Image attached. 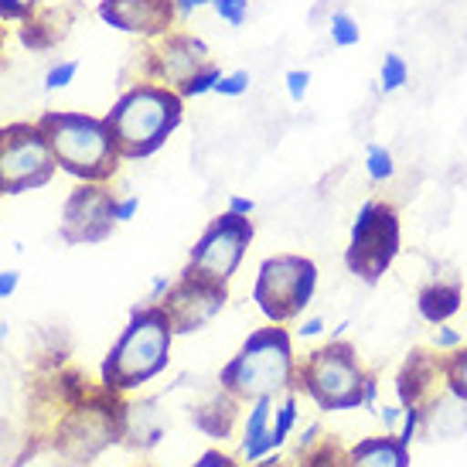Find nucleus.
Returning <instances> with one entry per match:
<instances>
[{
	"label": "nucleus",
	"instance_id": "obj_1",
	"mask_svg": "<svg viewBox=\"0 0 467 467\" xmlns=\"http://www.w3.org/2000/svg\"><path fill=\"white\" fill-rule=\"evenodd\" d=\"M106 127L113 133L123 161L154 157L184 119V99L178 89L143 78L127 92H119L113 109L106 113Z\"/></svg>",
	"mask_w": 467,
	"mask_h": 467
},
{
	"label": "nucleus",
	"instance_id": "obj_2",
	"mask_svg": "<svg viewBox=\"0 0 467 467\" xmlns=\"http://www.w3.org/2000/svg\"><path fill=\"white\" fill-rule=\"evenodd\" d=\"M219 386L233 392L239 402H253L263 396L276 400L297 389V355L290 331L284 325L256 327L233 358L222 365Z\"/></svg>",
	"mask_w": 467,
	"mask_h": 467
},
{
	"label": "nucleus",
	"instance_id": "obj_3",
	"mask_svg": "<svg viewBox=\"0 0 467 467\" xmlns=\"http://www.w3.org/2000/svg\"><path fill=\"white\" fill-rule=\"evenodd\" d=\"M35 123L52 147L55 164L76 182L106 184L109 178H117L123 157L103 117H89L76 109H48Z\"/></svg>",
	"mask_w": 467,
	"mask_h": 467
},
{
	"label": "nucleus",
	"instance_id": "obj_4",
	"mask_svg": "<svg viewBox=\"0 0 467 467\" xmlns=\"http://www.w3.org/2000/svg\"><path fill=\"white\" fill-rule=\"evenodd\" d=\"M174 327L161 304H143L130 314L103 362V386L113 392H133L154 382L171 362Z\"/></svg>",
	"mask_w": 467,
	"mask_h": 467
},
{
	"label": "nucleus",
	"instance_id": "obj_5",
	"mask_svg": "<svg viewBox=\"0 0 467 467\" xmlns=\"http://www.w3.org/2000/svg\"><path fill=\"white\" fill-rule=\"evenodd\" d=\"M372 372L358 358V348L345 337H327L321 348L307 351L297 362V392L321 410V413H351L365 410V386Z\"/></svg>",
	"mask_w": 467,
	"mask_h": 467
},
{
	"label": "nucleus",
	"instance_id": "obj_6",
	"mask_svg": "<svg viewBox=\"0 0 467 467\" xmlns=\"http://www.w3.org/2000/svg\"><path fill=\"white\" fill-rule=\"evenodd\" d=\"M317 294V263L300 253L266 256L253 280V304L270 325H286L304 317Z\"/></svg>",
	"mask_w": 467,
	"mask_h": 467
},
{
	"label": "nucleus",
	"instance_id": "obj_7",
	"mask_svg": "<svg viewBox=\"0 0 467 467\" xmlns=\"http://www.w3.org/2000/svg\"><path fill=\"white\" fill-rule=\"evenodd\" d=\"M402 249V222L396 205L382 198H368L351 222L348 246H345V266L362 284H379Z\"/></svg>",
	"mask_w": 467,
	"mask_h": 467
},
{
	"label": "nucleus",
	"instance_id": "obj_8",
	"mask_svg": "<svg viewBox=\"0 0 467 467\" xmlns=\"http://www.w3.org/2000/svg\"><path fill=\"white\" fill-rule=\"evenodd\" d=\"M55 154L38 123H7L0 127V192L25 195L45 188L55 174Z\"/></svg>",
	"mask_w": 467,
	"mask_h": 467
},
{
	"label": "nucleus",
	"instance_id": "obj_9",
	"mask_svg": "<svg viewBox=\"0 0 467 467\" xmlns=\"http://www.w3.org/2000/svg\"><path fill=\"white\" fill-rule=\"evenodd\" d=\"M253 219L246 215H233V212H222L205 225V233L195 239V246L188 253V273H198L205 280L215 284H229L239 270V263L246 256L249 243H253Z\"/></svg>",
	"mask_w": 467,
	"mask_h": 467
},
{
	"label": "nucleus",
	"instance_id": "obj_10",
	"mask_svg": "<svg viewBox=\"0 0 467 467\" xmlns=\"http://www.w3.org/2000/svg\"><path fill=\"white\" fill-rule=\"evenodd\" d=\"M117 195L106 192V184L78 182L72 195L66 198L62 222H58V239L68 246H96L106 243L119 222L113 215Z\"/></svg>",
	"mask_w": 467,
	"mask_h": 467
},
{
	"label": "nucleus",
	"instance_id": "obj_11",
	"mask_svg": "<svg viewBox=\"0 0 467 467\" xmlns=\"http://www.w3.org/2000/svg\"><path fill=\"white\" fill-rule=\"evenodd\" d=\"M300 410H297V389L284 392V396H263V400L249 402V413L243 420V443H239V454L243 461L256 464L263 457L276 454L290 433L297 427Z\"/></svg>",
	"mask_w": 467,
	"mask_h": 467
},
{
	"label": "nucleus",
	"instance_id": "obj_12",
	"mask_svg": "<svg viewBox=\"0 0 467 467\" xmlns=\"http://www.w3.org/2000/svg\"><path fill=\"white\" fill-rule=\"evenodd\" d=\"M225 300H229L225 284H215V280H205L198 273L182 270V276L171 284V290L161 300V307L168 314L174 335H195L219 317Z\"/></svg>",
	"mask_w": 467,
	"mask_h": 467
},
{
	"label": "nucleus",
	"instance_id": "obj_13",
	"mask_svg": "<svg viewBox=\"0 0 467 467\" xmlns=\"http://www.w3.org/2000/svg\"><path fill=\"white\" fill-rule=\"evenodd\" d=\"M205 66H212V52L205 41L188 31H171L164 38L150 41L147 48V78L168 89H182Z\"/></svg>",
	"mask_w": 467,
	"mask_h": 467
},
{
	"label": "nucleus",
	"instance_id": "obj_14",
	"mask_svg": "<svg viewBox=\"0 0 467 467\" xmlns=\"http://www.w3.org/2000/svg\"><path fill=\"white\" fill-rule=\"evenodd\" d=\"M99 21L117 31L137 35L143 41H157L174 31L178 7L174 0H99Z\"/></svg>",
	"mask_w": 467,
	"mask_h": 467
},
{
	"label": "nucleus",
	"instance_id": "obj_15",
	"mask_svg": "<svg viewBox=\"0 0 467 467\" xmlns=\"http://www.w3.org/2000/svg\"><path fill=\"white\" fill-rule=\"evenodd\" d=\"M447 389V376H443V355L437 348H413L406 355V362L396 372V402L400 406H413L423 410Z\"/></svg>",
	"mask_w": 467,
	"mask_h": 467
},
{
	"label": "nucleus",
	"instance_id": "obj_16",
	"mask_svg": "<svg viewBox=\"0 0 467 467\" xmlns=\"http://www.w3.org/2000/svg\"><path fill=\"white\" fill-rule=\"evenodd\" d=\"M164 437V416L157 410V400L123 402L119 413V441L137 447V451H150Z\"/></svg>",
	"mask_w": 467,
	"mask_h": 467
},
{
	"label": "nucleus",
	"instance_id": "obj_17",
	"mask_svg": "<svg viewBox=\"0 0 467 467\" xmlns=\"http://www.w3.org/2000/svg\"><path fill=\"white\" fill-rule=\"evenodd\" d=\"M461 304H464V290H461V280L454 276H433L430 284L420 286V294H416V311L420 317L427 321V325H451V317L461 311Z\"/></svg>",
	"mask_w": 467,
	"mask_h": 467
},
{
	"label": "nucleus",
	"instance_id": "obj_18",
	"mask_svg": "<svg viewBox=\"0 0 467 467\" xmlns=\"http://www.w3.org/2000/svg\"><path fill=\"white\" fill-rule=\"evenodd\" d=\"M467 433V406L451 389H443L437 400L423 406V430L427 441H457Z\"/></svg>",
	"mask_w": 467,
	"mask_h": 467
},
{
	"label": "nucleus",
	"instance_id": "obj_19",
	"mask_svg": "<svg viewBox=\"0 0 467 467\" xmlns=\"http://www.w3.org/2000/svg\"><path fill=\"white\" fill-rule=\"evenodd\" d=\"M348 467H410V447L396 433H372L348 443Z\"/></svg>",
	"mask_w": 467,
	"mask_h": 467
},
{
	"label": "nucleus",
	"instance_id": "obj_20",
	"mask_svg": "<svg viewBox=\"0 0 467 467\" xmlns=\"http://www.w3.org/2000/svg\"><path fill=\"white\" fill-rule=\"evenodd\" d=\"M294 467H348V447L337 441L335 433H325L314 423L300 437Z\"/></svg>",
	"mask_w": 467,
	"mask_h": 467
},
{
	"label": "nucleus",
	"instance_id": "obj_21",
	"mask_svg": "<svg viewBox=\"0 0 467 467\" xmlns=\"http://www.w3.org/2000/svg\"><path fill=\"white\" fill-rule=\"evenodd\" d=\"M72 25V11L62 7H38L27 21H21V41H25L31 52H45L68 35Z\"/></svg>",
	"mask_w": 467,
	"mask_h": 467
},
{
	"label": "nucleus",
	"instance_id": "obj_22",
	"mask_svg": "<svg viewBox=\"0 0 467 467\" xmlns=\"http://www.w3.org/2000/svg\"><path fill=\"white\" fill-rule=\"evenodd\" d=\"M235 396L233 392H225L219 386V389L212 392L205 402H198L195 410H192V423H195L205 437H212V441H225L229 433H233V427H235Z\"/></svg>",
	"mask_w": 467,
	"mask_h": 467
},
{
	"label": "nucleus",
	"instance_id": "obj_23",
	"mask_svg": "<svg viewBox=\"0 0 467 467\" xmlns=\"http://www.w3.org/2000/svg\"><path fill=\"white\" fill-rule=\"evenodd\" d=\"M365 174L376 184H386L396 178V157L386 143H368L365 147Z\"/></svg>",
	"mask_w": 467,
	"mask_h": 467
},
{
	"label": "nucleus",
	"instance_id": "obj_24",
	"mask_svg": "<svg viewBox=\"0 0 467 467\" xmlns=\"http://www.w3.org/2000/svg\"><path fill=\"white\" fill-rule=\"evenodd\" d=\"M327 38L335 48H355L362 41V27L348 11H331L327 14Z\"/></svg>",
	"mask_w": 467,
	"mask_h": 467
},
{
	"label": "nucleus",
	"instance_id": "obj_25",
	"mask_svg": "<svg viewBox=\"0 0 467 467\" xmlns=\"http://www.w3.org/2000/svg\"><path fill=\"white\" fill-rule=\"evenodd\" d=\"M443 376H447V389L467 406V341L457 351L443 355Z\"/></svg>",
	"mask_w": 467,
	"mask_h": 467
},
{
	"label": "nucleus",
	"instance_id": "obj_26",
	"mask_svg": "<svg viewBox=\"0 0 467 467\" xmlns=\"http://www.w3.org/2000/svg\"><path fill=\"white\" fill-rule=\"evenodd\" d=\"M406 82H410V62L402 55L389 52L382 58V68H379V89L392 96V92L406 89Z\"/></svg>",
	"mask_w": 467,
	"mask_h": 467
},
{
	"label": "nucleus",
	"instance_id": "obj_27",
	"mask_svg": "<svg viewBox=\"0 0 467 467\" xmlns=\"http://www.w3.org/2000/svg\"><path fill=\"white\" fill-rule=\"evenodd\" d=\"M17 406H21V382H17V372L0 358V420H11Z\"/></svg>",
	"mask_w": 467,
	"mask_h": 467
},
{
	"label": "nucleus",
	"instance_id": "obj_28",
	"mask_svg": "<svg viewBox=\"0 0 467 467\" xmlns=\"http://www.w3.org/2000/svg\"><path fill=\"white\" fill-rule=\"evenodd\" d=\"M222 78V68L212 62V66H205L198 76H192L188 82H184L182 89V99H198V96H208V92H215V82Z\"/></svg>",
	"mask_w": 467,
	"mask_h": 467
},
{
	"label": "nucleus",
	"instance_id": "obj_29",
	"mask_svg": "<svg viewBox=\"0 0 467 467\" xmlns=\"http://www.w3.org/2000/svg\"><path fill=\"white\" fill-rule=\"evenodd\" d=\"M78 76V62L76 58H66V62H55L48 72H45V92H58L68 89Z\"/></svg>",
	"mask_w": 467,
	"mask_h": 467
},
{
	"label": "nucleus",
	"instance_id": "obj_30",
	"mask_svg": "<svg viewBox=\"0 0 467 467\" xmlns=\"http://www.w3.org/2000/svg\"><path fill=\"white\" fill-rule=\"evenodd\" d=\"M249 72L246 68H235V72H222V78L215 82V96H225V99H239L249 92Z\"/></svg>",
	"mask_w": 467,
	"mask_h": 467
},
{
	"label": "nucleus",
	"instance_id": "obj_31",
	"mask_svg": "<svg viewBox=\"0 0 467 467\" xmlns=\"http://www.w3.org/2000/svg\"><path fill=\"white\" fill-rule=\"evenodd\" d=\"M212 11L229 27H243L249 17V0H212Z\"/></svg>",
	"mask_w": 467,
	"mask_h": 467
},
{
	"label": "nucleus",
	"instance_id": "obj_32",
	"mask_svg": "<svg viewBox=\"0 0 467 467\" xmlns=\"http://www.w3.org/2000/svg\"><path fill=\"white\" fill-rule=\"evenodd\" d=\"M467 337L457 331V327L451 325H437L433 327V335H430V348H437L441 355H451V351H457L461 345H464Z\"/></svg>",
	"mask_w": 467,
	"mask_h": 467
},
{
	"label": "nucleus",
	"instance_id": "obj_33",
	"mask_svg": "<svg viewBox=\"0 0 467 467\" xmlns=\"http://www.w3.org/2000/svg\"><path fill=\"white\" fill-rule=\"evenodd\" d=\"M45 0H0V21H27Z\"/></svg>",
	"mask_w": 467,
	"mask_h": 467
},
{
	"label": "nucleus",
	"instance_id": "obj_34",
	"mask_svg": "<svg viewBox=\"0 0 467 467\" xmlns=\"http://www.w3.org/2000/svg\"><path fill=\"white\" fill-rule=\"evenodd\" d=\"M286 82V96H290V103H304L307 99V92H311V72L307 68H290L284 76Z\"/></svg>",
	"mask_w": 467,
	"mask_h": 467
},
{
	"label": "nucleus",
	"instance_id": "obj_35",
	"mask_svg": "<svg viewBox=\"0 0 467 467\" xmlns=\"http://www.w3.org/2000/svg\"><path fill=\"white\" fill-rule=\"evenodd\" d=\"M376 416H379V423H382V433H396L402 423V406L400 402H379Z\"/></svg>",
	"mask_w": 467,
	"mask_h": 467
},
{
	"label": "nucleus",
	"instance_id": "obj_36",
	"mask_svg": "<svg viewBox=\"0 0 467 467\" xmlns=\"http://www.w3.org/2000/svg\"><path fill=\"white\" fill-rule=\"evenodd\" d=\"M192 467H243V464H239L235 457L222 454V451H205V454L198 457V461Z\"/></svg>",
	"mask_w": 467,
	"mask_h": 467
},
{
	"label": "nucleus",
	"instance_id": "obj_37",
	"mask_svg": "<svg viewBox=\"0 0 467 467\" xmlns=\"http://www.w3.org/2000/svg\"><path fill=\"white\" fill-rule=\"evenodd\" d=\"M137 208H140V198H137V195H123V198H117V205H113V215H117V222L123 225V222H130L133 215H137Z\"/></svg>",
	"mask_w": 467,
	"mask_h": 467
},
{
	"label": "nucleus",
	"instance_id": "obj_38",
	"mask_svg": "<svg viewBox=\"0 0 467 467\" xmlns=\"http://www.w3.org/2000/svg\"><path fill=\"white\" fill-rule=\"evenodd\" d=\"M11 443H14V423L0 420V467L11 461Z\"/></svg>",
	"mask_w": 467,
	"mask_h": 467
},
{
	"label": "nucleus",
	"instance_id": "obj_39",
	"mask_svg": "<svg viewBox=\"0 0 467 467\" xmlns=\"http://www.w3.org/2000/svg\"><path fill=\"white\" fill-rule=\"evenodd\" d=\"M325 331H327L325 317H317V314H314V317H304L297 325V337H321Z\"/></svg>",
	"mask_w": 467,
	"mask_h": 467
},
{
	"label": "nucleus",
	"instance_id": "obj_40",
	"mask_svg": "<svg viewBox=\"0 0 467 467\" xmlns=\"http://www.w3.org/2000/svg\"><path fill=\"white\" fill-rule=\"evenodd\" d=\"M171 284H174V280H171L168 273L154 276V280H150V294H147V304H161V300H164V294L171 290Z\"/></svg>",
	"mask_w": 467,
	"mask_h": 467
},
{
	"label": "nucleus",
	"instance_id": "obj_41",
	"mask_svg": "<svg viewBox=\"0 0 467 467\" xmlns=\"http://www.w3.org/2000/svg\"><path fill=\"white\" fill-rule=\"evenodd\" d=\"M225 212H233V215H253V212H256V202H253V198H246V195H233L229 198V208H225Z\"/></svg>",
	"mask_w": 467,
	"mask_h": 467
},
{
	"label": "nucleus",
	"instance_id": "obj_42",
	"mask_svg": "<svg viewBox=\"0 0 467 467\" xmlns=\"http://www.w3.org/2000/svg\"><path fill=\"white\" fill-rule=\"evenodd\" d=\"M17 284H21V276H17V270H4L0 273V300H7L17 290Z\"/></svg>",
	"mask_w": 467,
	"mask_h": 467
},
{
	"label": "nucleus",
	"instance_id": "obj_43",
	"mask_svg": "<svg viewBox=\"0 0 467 467\" xmlns=\"http://www.w3.org/2000/svg\"><path fill=\"white\" fill-rule=\"evenodd\" d=\"M174 7H178V17H188L202 7H212V0H174Z\"/></svg>",
	"mask_w": 467,
	"mask_h": 467
},
{
	"label": "nucleus",
	"instance_id": "obj_44",
	"mask_svg": "<svg viewBox=\"0 0 467 467\" xmlns=\"http://www.w3.org/2000/svg\"><path fill=\"white\" fill-rule=\"evenodd\" d=\"M253 467H294V464H286V461H280V457H263V461H256Z\"/></svg>",
	"mask_w": 467,
	"mask_h": 467
},
{
	"label": "nucleus",
	"instance_id": "obj_45",
	"mask_svg": "<svg viewBox=\"0 0 467 467\" xmlns=\"http://www.w3.org/2000/svg\"><path fill=\"white\" fill-rule=\"evenodd\" d=\"M0 52H4V21H0Z\"/></svg>",
	"mask_w": 467,
	"mask_h": 467
},
{
	"label": "nucleus",
	"instance_id": "obj_46",
	"mask_svg": "<svg viewBox=\"0 0 467 467\" xmlns=\"http://www.w3.org/2000/svg\"><path fill=\"white\" fill-rule=\"evenodd\" d=\"M0 198H4V192H0Z\"/></svg>",
	"mask_w": 467,
	"mask_h": 467
}]
</instances>
